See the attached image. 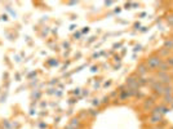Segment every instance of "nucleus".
<instances>
[{
	"instance_id": "423d86ee",
	"label": "nucleus",
	"mask_w": 173,
	"mask_h": 129,
	"mask_svg": "<svg viewBox=\"0 0 173 129\" xmlns=\"http://www.w3.org/2000/svg\"><path fill=\"white\" fill-rule=\"evenodd\" d=\"M68 125L72 127V128H80V125H81V120H80V118H79V116H76V118H72Z\"/></svg>"
},
{
	"instance_id": "39448f33",
	"label": "nucleus",
	"mask_w": 173,
	"mask_h": 129,
	"mask_svg": "<svg viewBox=\"0 0 173 129\" xmlns=\"http://www.w3.org/2000/svg\"><path fill=\"white\" fill-rule=\"evenodd\" d=\"M155 100H156V97H151V98H147V100H145L144 102V110H153V107L155 106Z\"/></svg>"
},
{
	"instance_id": "4468645a",
	"label": "nucleus",
	"mask_w": 173,
	"mask_h": 129,
	"mask_svg": "<svg viewBox=\"0 0 173 129\" xmlns=\"http://www.w3.org/2000/svg\"><path fill=\"white\" fill-rule=\"evenodd\" d=\"M167 22H168V25L173 27V14H168L167 16Z\"/></svg>"
},
{
	"instance_id": "aec40b11",
	"label": "nucleus",
	"mask_w": 173,
	"mask_h": 129,
	"mask_svg": "<svg viewBox=\"0 0 173 129\" xmlns=\"http://www.w3.org/2000/svg\"><path fill=\"white\" fill-rule=\"evenodd\" d=\"M40 128H41V129H44V128L47 129V124H43V123H41V124H40Z\"/></svg>"
},
{
	"instance_id": "1a4fd4ad",
	"label": "nucleus",
	"mask_w": 173,
	"mask_h": 129,
	"mask_svg": "<svg viewBox=\"0 0 173 129\" xmlns=\"http://www.w3.org/2000/svg\"><path fill=\"white\" fill-rule=\"evenodd\" d=\"M169 54H171V50L169 49H165V48H162V49H159V52H158V56L160 58H163V57H169Z\"/></svg>"
},
{
	"instance_id": "412c9836",
	"label": "nucleus",
	"mask_w": 173,
	"mask_h": 129,
	"mask_svg": "<svg viewBox=\"0 0 173 129\" xmlns=\"http://www.w3.org/2000/svg\"><path fill=\"white\" fill-rule=\"evenodd\" d=\"M109 85H111V81H107V83H105V87H109Z\"/></svg>"
},
{
	"instance_id": "20e7f679",
	"label": "nucleus",
	"mask_w": 173,
	"mask_h": 129,
	"mask_svg": "<svg viewBox=\"0 0 173 129\" xmlns=\"http://www.w3.org/2000/svg\"><path fill=\"white\" fill-rule=\"evenodd\" d=\"M151 88L154 90V94L155 97H159V96H163V90H164V85L162 83H159V80L155 83L154 85H151Z\"/></svg>"
},
{
	"instance_id": "5701e85b",
	"label": "nucleus",
	"mask_w": 173,
	"mask_h": 129,
	"mask_svg": "<svg viewBox=\"0 0 173 129\" xmlns=\"http://www.w3.org/2000/svg\"><path fill=\"white\" fill-rule=\"evenodd\" d=\"M74 93H75V94H79V93H80V89H75Z\"/></svg>"
},
{
	"instance_id": "0eeeda50",
	"label": "nucleus",
	"mask_w": 173,
	"mask_h": 129,
	"mask_svg": "<svg viewBox=\"0 0 173 129\" xmlns=\"http://www.w3.org/2000/svg\"><path fill=\"white\" fill-rule=\"evenodd\" d=\"M169 70H171V67L165 61H163L160 63V66H159V68H158V71H160V72H168Z\"/></svg>"
},
{
	"instance_id": "9d476101",
	"label": "nucleus",
	"mask_w": 173,
	"mask_h": 129,
	"mask_svg": "<svg viewBox=\"0 0 173 129\" xmlns=\"http://www.w3.org/2000/svg\"><path fill=\"white\" fill-rule=\"evenodd\" d=\"M171 94H173V87L172 85H164L163 96H171Z\"/></svg>"
},
{
	"instance_id": "dca6fc26",
	"label": "nucleus",
	"mask_w": 173,
	"mask_h": 129,
	"mask_svg": "<svg viewBox=\"0 0 173 129\" xmlns=\"http://www.w3.org/2000/svg\"><path fill=\"white\" fill-rule=\"evenodd\" d=\"M88 115H90V116H93V118H94V116L98 115V110H89L88 111Z\"/></svg>"
},
{
	"instance_id": "2eb2a0df",
	"label": "nucleus",
	"mask_w": 173,
	"mask_h": 129,
	"mask_svg": "<svg viewBox=\"0 0 173 129\" xmlns=\"http://www.w3.org/2000/svg\"><path fill=\"white\" fill-rule=\"evenodd\" d=\"M165 62L169 64V67H173V56H169V57L165 59Z\"/></svg>"
},
{
	"instance_id": "f8f14e48",
	"label": "nucleus",
	"mask_w": 173,
	"mask_h": 129,
	"mask_svg": "<svg viewBox=\"0 0 173 129\" xmlns=\"http://www.w3.org/2000/svg\"><path fill=\"white\" fill-rule=\"evenodd\" d=\"M137 84H138V87H144V85H147V79H146V77H138V76H137Z\"/></svg>"
},
{
	"instance_id": "7ed1b4c3",
	"label": "nucleus",
	"mask_w": 173,
	"mask_h": 129,
	"mask_svg": "<svg viewBox=\"0 0 173 129\" xmlns=\"http://www.w3.org/2000/svg\"><path fill=\"white\" fill-rule=\"evenodd\" d=\"M149 68H147V66H146V63H140L137 66V71H136V76H138V77H145L146 75L149 74Z\"/></svg>"
},
{
	"instance_id": "b1692460",
	"label": "nucleus",
	"mask_w": 173,
	"mask_h": 129,
	"mask_svg": "<svg viewBox=\"0 0 173 129\" xmlns=\"http://www.w3.org/2000/svg\"><path fill=\"white\" fill-rule=\"evenodd\" d=\"M88 31H89V28H88V27H85V28L83 30V32H88Z\"/></svg>"
},
{
	"instance_id": "f03ea898",
	"label": "nucleus",
	"mask_w": 173,
	"mask_h": 129,
	"mask_svg": "<svg viewBox=\"0 0 173 129\" xmlns=\"http://www.w3.org/2000/svg\"><path fill=\"white\" fill-rule=\"evenodd\" d=\"M125 87L129 88V89H140L137 84V76L136 75H132L127 77V81H125Z\"/></svg>"
},
{
	"instance_id": "f3484780",
	"label": "nucleus",
	"mask_w": 173,
	"mask_h": 129,
	"mask_svg": "<svg viewBox=\"0 0 173 129\" xmlns=\"http://www.w3.org/2000/svg\"><path fill=\"white\" fill-rule=\"evenodd\" d=\"M92 105H93L94 107H98L99 105H101V101H99L98 98H94V100H93V102H92Z\"/></svg>"
},
{
	"instance_id": "a211bd4d",
	"label": "nucleus",
	"mask_w": 173,
	"mask_h": 129,
	"mask_svg": "<svg viewBox=\"0 0 173 129\" xmlns=\"http://www.w3.org/2000/svg\"><path fill=\"white\" fill-rule=\"evenodd\" d=\"M3 127H5V129H11V124L8 120H4L3 122Z\"/></svg>"
},
{
	"instance_id": "9b49d317",
	"label": "nucleus",
	"mask_w": 173,
	"mask_h": 129,
	"mask_svg": "<svg viewBox=\"0 0 173 129\" xmlns=\"http://www.w3.org/2000/svg\"><path fill=\"white\" fill-rule=\"evenodd\" d=\"M163 48L172 50V49H173V39H168V40H165V43H164V46H163Z\"/></svg>"
},
{
	"instance_id": "4be33fe9",
	"label": "nucleus",
	"mask_w": 173,
	"mask_h": 129,
	"mask_svg": "<svg viewBox=\"0 0 173 129\" xmlns=\"http://www.w3.org/2000/svg\"><path fill=\"white\" fill-rule=\"evenodd\" d=\"M135 50H141V45H137V46H136V49H135Z\"/></svg>"
},
{
	"instance_id": "f257e3e1",
	"label": "nucleus",
	"mask_w": 173,
	"mask_h": 129,
	"mask_svg": "<svg viewBox=\"0 0 173 129\" xmlns=\"http://www.w3.org/2000/svg\"><path fill=\"white\" fill-rule=\"evenodd\" d=\"M162 62H163V59L159 57L158 54H151L150 57L146 59L145 63H146V66H147V68L150 71H154V70H158Z\"/></svg>"
},
{
	"instance_id": "6ab92c4d",
	"label": "nucleus",
	"mask_w": 173,
	"mask_h": 129,
	"mask_svg": "<svg viewBox=\"0 0 173 129\" xmlns=\"http://www.w3.org/2000/svg\"><path fill=\"white\" fill-rule=\"evenodd\" d=\"M109 102H110V97H103L101 101V103H103V105H106V103H109Z\"/></svg>"
},
{
	"instance_id": "393cba45",
	"label": "nucleus",
	"mask_w": 173,
	"mask_h": 129,
	"mask_svg": "<svg viewBox=\"0 0 173 129\" xmlns=\"http://www.w3.org/2000/svg\"><path fill=\"white\" fill-rule=\"evenodd\" d=\"M172 107H173V103H172Z\"/></svg>"
},
{
	"instance_id": "ddd939ff",
	"label": "nucleus",
	"mask_w": 173,
	"mask_h": 129,
	"mask_svg": "<svg viewBox=\"0 0 173 129\" xmlns=\"http://www.w3.org/2000/svg\"><path fill=\"white\" fill-rule=\"evenodd\" d=\"M164 97V103L165 105H172L173 103V94H171V96H163Z\"/></svg>"
},
{
	"instance_id": "6e6552de",
	"label": "nucleus",
	"mask_w": 173,
	"mask_h": 129,
	"mask_svg": "<svg viewBox=\"0 0 173 129\" xmlns=\"http://www.w3.org/2000/svg\"><path fill=\"white\" fill-rule=\"evenodd\" d=\"M162 115H151V119H150V124H153V125H154V124H159V123H160L162 122Z\"/></svg>"
}]
</instances>
